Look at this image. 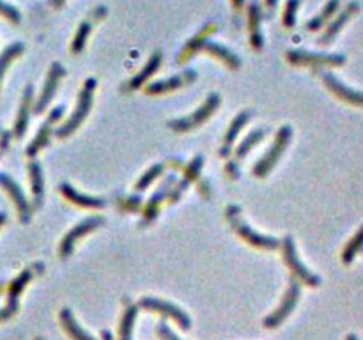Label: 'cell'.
Returning <instances> with one entry per match:
<instances>
[{"label":"cell","mask_w":363,"mask_h":340,"mask_svg":"<svg viewBox=\"0 0 363 340\" xmlns=\"http://www.w3.org/2000/svg\"><path fill=\"white\" fill-rule=\"evenodd\" d=\"M96 89V78H87L85 83H83L82 91H80L78 96V103H76V108L73 112L71 118L66 121V125H62L61 128L57 129V136L64 139V136L71 135L76 128L83 122V119L87 118L89 110L92 106V94H94Z\"/></svg>","instance_id":"6da1fadb"},{"label":"cell","mask_w":363,"mask_h":340,"mask_svg":"<svg viewBox=\"0 0 363 340\" xmlns=\"http://www.w3.org/2000/svg\"><path fill=\"white\" fill-rule=\"evenodd\" d=\"M291 135H292L291 126H282V128L278 129L271 149H269V151L266 153V155L262 156L257 163H255L254 174L257 176V178H266V176L271 172V169L276 165V162L280 160L282 153H284L285 148H287L289 140H291Z\"/></svg>","instance_id":"7a4b0ae2"},{"label":"cell","mask_w":363,"mask_h":340,"mask_svg":"<svg viewBox=\"0 0 363 340\" xmlns=\"http://www.w3.org/2000/svg\"><path fill=\"white\" fill-rule=\"evenodd\" d=\"M227 218L229 222H231L236 234L241 236L248 245H254L257 246V248H266V250H275L280 246V241H278V239L257 234V232L252 231L246 223H243V220L239 218V208H236V206H231V208L227 209Z\"/></svg>","instance_id":"3957f363"},{"label":"cell","mask_w":363,"mask_h":340,"mask_svg":"<svg viewBox=\"0 0 363 340\" xmlns=\"http://www.w3.org/2000/svg\"><path fill=\"white\" fill-rule=\"evenodd\" d=\"M282 253H284L285 264H287V268L291 269V273L294 278L301 280L303 283H306V285H312V288H315V285L321 283V278H319L318 275H314V273L308 271L306 266L298 259L294 241H292L291 236L284 238V241H282Z\"/></svg>","instance_id":"277c9868"},{"label":"cell","mask_w":363,"mask_h":340,"mask_svg":"<svg viewBox=\"0 0 363 340\" xmlns=\"http://www.w3.org/2000/svg\"><path fill=\"white\" fill-rule=\"evenodd\" d=\"M218 105H220V96L209 94L204 105H202L197 112H193L192 115H188V118L185 119H176V121H171V125L169 126H171L172 129H176V132H188V129L197 128V126H201L202 122L208 121V119L211 118L213 112L218 108Z\"/></svg>","instance_id":"5b68a950"},{"label":"cell","mask_w":363,"mask_h":340,"mask_svg":"<svg viewBox=\"0 0 363 340\" xmlns=\"http://www.w3.org/2000/svg\"><path fill=\"white\" fill-rule=\"evenodd\" d=\"M287 61L294 66H344L346 57L337 53H312L303 50L287 52Z\"/></svg>","instance_id":"8992f818"},{"label":"cell","mask_w":363,"mask_h":340,"mask_svg":"<svg viewBox=\"0 0 363 340\" xmlns=\"http://www.w3.org/2000/svg\"><path fill=\"white\" fill-rule=\"evenodd\" d=\"M298 299H299V283L296 282V280H292L287 292H285L284 299H282V303L278 305V309H276L271 316H268V318L262 321V325H264L266 328H276V326H280V323H284L285 319H287V316L294 310V306L298 305Z\"/></svg>","instance_id":"52a82bcc"},{"label":"cell","mask_w":363,"mask_h":340,"mask_svg":"<svg viewBox=\"0 0 363 340\" xmlns=\"http://www.w3.org/2000/svg\"><path fill=\"white\" fill-rule=\"evenodd\" d=\"M141 306H144V309L148 310H152V312H158V314L162 316H166V318L174 319L183 330H190V326H192V321H190V318L183 312L181 309H178V306L172 305V303L163 302V299L159 298L145 296V298L141 299Z\"/></svg>","instance_id":"ba28073f"},{"label":"cell","mask_w":363,"mask_h":340,"mask_svg":"<svg viewBox=\"0 0 363 340\" xmlns=\"http://www.w3.org/2000/svg\"><path fill=\"white\" fill-rule=\"evenodd\" d=\"M101 223H103L101 216H91V218L83 220V222H80L78 225L73 227L71 231H69L68 234L64 236V239H62V243H61V255H62V257H69V255H71V252H73V246H75V243L78 241L82 236L89 234V232H92L94 229H98Z\"/></svg>","instance_id":"9c48e42d"},{"label":"cell","mask_w":363,"mask_h":340,"mask_svg":"<svg viewBox=\"0 0 363 340\" xmlns=\"http://www.w3.org/2000/svg\"><path fill=\"white\" fill-rule=\"evenodd\" d=\"M62 76H64V68H62L59 62L52 64V68H50V73H48V78H46L45 89H43V94L39 96V101L36 103V112L38 113L45 112V108L50 105V101H52L55 92H57L59 82H61Z\"/></svg>","instance_id":"30bf717a"},{"label":"cell","mask_w":363,"mask_h":340,"mask_svg":"<svg viewBox=\"0 0 363 340\" xmlns=\"http://www.w3.org/2000/svg\"><path fill=\"white\" fill-rule=\"evenodd\" d=\"M358 11H360V4H358V2H349V4L346 6L344 11H342L341 15L337 16V18L333 20L332 23H329L328 29H326V31H325V34H322L321 38H319V45L328 46L329 43L333 41V39L337 38L339 32L342 31V27H344L346 23H348L349 20H351L353 16H355Z\"/></svg>","instance_id":"8fae6325"},{"label":"cell","mask_w":363,"mask_h":340,"mask_svg":"<svg viewBox=\"0 0 363 340\" xmlns=\"http://www.w3.org/2000/svg\"><path fill=\"white\" fill-rule=\"evenodd\" d=\"M0 186L9 193V197L13 199L15 206L18 208L20 220H22V222H29V220H31V208H29V202H27L22 188H20L8 174H0Z\"/></svg>","instance_id":"7c38bea8"},{"label":"cell","mask_w":363,"mask_h":340,"mask_svg":"<svg viewBox=\"0 0 363 340\" xmlns=\"http://www.w3.org/2000/svg\"><path fill=\"white\" fill-rule=\"evenodd\" d=\"M322 80H325L326 87H328L333 94L337 96L339 99H342V101L346 103H351V105L363 106V92L353 91V89L346 87L341 80H337L333 75H329V73H325V75H322Z\"/></svg>","instance_id":"4fadbf2b"},{"label":"cell","mask_w":363,"mask_h":340,"mask_svg":"<svg viewBox=\"0 0 363 340\" xmlns=\"http://www.w3.org/2000/svg\"><path fill=\"white\" fill-rule=\"evenodd\" d=\"M62 112H64V106H57V108L53 110L52 115L48 118V121L41 126V129H39V133L36 135V139L32 140V144L27 148V155L36 156L43 148H45L46 144H48L50 136H52V128H50V125L55 121H59V119L62 118Z\"/></svg>","instance_id":"5bb4252c"},{"label":"cell","mask_w":363,"mask_h":340,"mask_svg":"<svg viewBox=\"0 0 363 340\" xmlns=\"http://www.w3.org/2000/svg\"><path fill=\"white\" fill-rule=\"evenodd\" d=\"M32 273L29 271V269H25L23 273H20L18 276H16L15 280L11 282V285H9L8 289V305L4 306L6 310H8L9 314L13 316L18 312V299H20V295H22V291L25 289V285L29 283V280H31Z\"/></svg>","instance_id":"9a60e30c"},{"label":"cell","mask_w":363,"mask_h":340,"mask_svg":"<svg viewBox=\"0 0 363 340\" xmlns=\"http://www.w3.org/2000/svg\"><path fill=\"white\" fill-rule=\"evenodd\" d=\"M193 78H197V75H195L192 69H186L185 75H178V76H172V78L169 80H162V82L151 83V85L145 89V92H148V94H163V92H171L174 91V89L181 87L186 80H193Z\"/></svg>","instance_id":"2e32d148"},{"label":"cell","mask_w":363,"mask_h":340,"mask_svg":"<svg viewBox=\"0 0 363 340\" xmlns=\"http://www.w3.org/2000/svg\"><path fill=\"white\" fill-rule=\"evenodd\" d=\"M61 193L71 201L73 204L76 206H82V208H103L105 206V201L103 199H98V197H89V195H83V193L76 192L69 183H62L61 185Z\"/></svg>","instance_id":"e0dca14e"},{"label":"cell","mask_w":363,"mask_h":340,"mask_svg":"<svg viewBox=\"0 0 363 340\" xmlns=\"http://www.w3.org/2000/svg\"><path fill=\"white\" fill-rule=\"evenodd\" d=\"M261 9L257 2L248 8V23H250V45L255 50H262V36H261Z\"/></svg>","instance_id":"ac0fdd59"},{"label":"cell","mask_w":363,"mask_h":340,"mask_svg":"<svg viewBox=\"0 0 363 340\" xmlns=\"http://www.w3.org/2000/svg\"><path fill=\"white\" fill-rule=\"evenodd\" d=\"M202 50H206L209 55L216 57V59H220L222 62H225V64H227L231 69H238L239 66H241V61H239L238 57H236L229 48L218 45V43L206 41L204 46H202Z\"/></svg>","instance_id":"d6986e66"},{"label":"cell","mask_w":363,"mask_h":340,"mask_svg":"<svg viewBox=\"0 0 363 340\" xmlns=\"http://www.w3.org/2000/svg\"><path fill=\"white\" fill-rule=\"evenodd\" d=\"M159 64H162V53H159V52L152 53L151 59L148 61V64L142 68V71L138 73V75H136L135 78L131 80V82H129V89H131V91H135V89L142 87V85H144V83L148 82V80L151 78V76L155 75L156 71H158Z\"/></svg>","instance_id":"ffe728a7"},{"label":"cell","mask_w":363,"mask_h":340,"mask_svg":"<svg viewBox=\"0 0 363 340\" xmlns=\"http://www.w3.org/2000/svg\"><path fill=\"white\" fill-rule=\"evenodd\" d=\"M31 103H32V87H27L25 94H23L22 106H20L18 119H16L15 125V135L23 136L27 132V126H29V115H31Z\"/></svg>","instance_id":"44dd1931"},{"label":"cell","mask_w":363,"mask_h":340,"mask_svg":"<svg viewBox=\"0 0 363 340\" xmlns=\"http://www.w3.org/2000/svg\"><path fill=\"white\" fill-rule=\"evenodd\" d=\"M211 32H215V25H213V23H211V25H206L204 29H202V31L199 32L197 36H195V38L190 39L188 45H186L185 50H183V53H179V59H178L179 64H181V62H185V61H188L190 55H193L195 52L202 50L204 43L208 41V39H206V36L211 34Z\"/></svg>","instance_id":"7402d4cb"},{"label":"cell","mask_w":363,"mask_h":340,"mask_svg":"<svg viewBox=\"0 0 363 340\" xmlns=\"http://www.w3.org/2000/svg\"><path fill=\"white\" fill-rule=\"evenodd\" d=\"M248 119H250V112H241V113H238V115H236L234 121H232V125H231V128H229L227 135H225V140H223V142H225V148H222L220 155H222V156L229 155V151H231V146L234 144V140L238 139L239 132H241L243 126L248 122Z\"/></svg>","instance_id":"603a6c76"},{"label":"cell","mask_w":363,"mask_h":340,"mask_svg":"<svg viewBox=\"0 0 363 340\" xmlns=\"http://www.w3.org/2000/svg\"><path fill=\"white\" fill-rule=\"evenodd\" d=\"M61 323H62V328L64 332L71 337L73 340H94L91 335L83 332L78 325H76L75 318H73L71 310L69 309H62L61 310Z\"/></svg>","instance_id":"cb8c5ba5"},{"label":"cell","mask_w":363,"mask_h":340,"mask_svg":"<svg viewBox=\"0 0 363 340\" xmlns=\"http://www.w3.org/2000/svg\"><path fill=\"white\" fill-rule=\"evenodd\" d=\"M29 176H31L32 183V193H34L36 206L43 202V193H45V183H43V172L41 165L38 162L29 163Z\"/></svg>","instance_id":"d4e9b609"},{"label":"cell","mask_w":363,"mask_h":340,"mask_svg":"<svg viewBox=\"0 0 363 340\" xmlns=\"http://www.w3.org/2000/svg\"><path fill=\"white\" fill-rule=\"evenodd\" d=\"M339 6H341V0H328V4L325 6V9H322L315 18H312L311 22L306 23V29H308V31H319V29H322V25L337 13Z\"/></svg>","instance_id":"484cf974"},{"label":"cell","mask_w":363,"mask_h":340,"mask_svg":"<svg viewBox=\"0 0 363 340\" xmlns=\"http://www.w3.org/2000/svg\"><path fill=\"white\" fill-rule=\"evenodd\" d=\"M135 318H136V306L135 305L126 306L124 314H122V319H121V326H119V340H131Z\"/></svg>","instance_id":"4316f807"},{"label":"cell","mask_w":363,"mask_h":340,"mask_svg":"<svg viewBox=\"0 0 363 340\" xmlns=\"http://www.w3.org/2000/svg\"><path fill=\"white\" fill-rule=\"evenodd\" d=\"M264 135H266V129L264 128L255 129V132L250 133V135L246 136L245 140H243L241 144L238 146V149H236V156H238V158H245V156L248 155L250 149H254L255 146H257L259 142H261V140L264 139Z\"/></svg>","instance_id":"83f0119b"},{"label":"cell","mask_w":363,"mask_h":340,"mask_svg":"<svg viewBox=\"0 0 363 340\" xmlns=\"http://www.w3.org/2000/svg\"><path fill=\"white\" fill-rule=\"evenodd\" d=\"M22 52H23L22 43H13L11 46H8V48L2 52V55H0V82H2V76H4L8 66L15 61L16 57L22 55Z\"/></svg>","instance_id":"f1b7e54d"},{"label":"cell","mask_w":363,"mask_h":340,"mask_svg":"<svg viewBox=\"0 0 363 340\" xmlns=\"http://www.w3.org/2000/svg\"><path fill=\"white\" fill-rule=\"evenodd\" d=\"M362 248H363V227L356 232L355 238H353L351 241L348 243V246L344 248V253H342V261H344V264H349V262L356 257V253H358Z\"/></svg>","instance_id":"f546056e"},{"label":"cell","mask_w":363,"mask_h":340,"mask_svg":"<svg viewBox=\"0 0 363 340\" xmlns=\"http://www.w3.org/2000/svg\"><path fill=\"white\" fill-rule=\"evenodd\" d=\"M91 32V25L87 22H83L82 25L78 27V32H76L75 39H73V53H80L83 48H85V41H87V36Z\"/></svg>","instance_id":"4dcf8cb0"},{"label":"cell","mask_w":363,"mask_h":340,"mask_svg":"<svg viewBox=\"0 0 363 340\" xmlns=\"http://www.w3.org/2000/svg\"><path fill=\"white\" fill-rule=\"evenodd\" d=\"M162 170H163V167H162V165H155V167H151V169H149L148 172H145V174L142 176L141 181L136 183V190H138V192H142V190L148 188V186L151 185V183L155 181V179L158 178L159 174H162Z\"/></svg>","instance_id":"1f68e13d"},{"label":"cell","mask_w":363,"mask_h":340,"mask_svg":"<svg viewBox=\"0 0 363 340\" xmlns=\"http://www.w3.org/2000/svg\"><path fill=\"white\" fill-rule=\"evenodd\" d=\"M298 6L299 0H287V6H285L284 11V25L287 29L296 25V13H298Z\"/></svg>","instance_id":"d6a6232c"},{"label":"cell","mask_w":363,"mask_h":340,"mask_svg":"<svg viewBox=\"0 0 363 340\" xmlns=\"http://www.w3.org/2000/svg\"><path fill=\"white\" fill-rule=\"evenodd\" d=\"M171 181H174V179L169 178V181L165 183V186H162V188H159V192L156 193L155 197H152V201L149 202L148 211H145V216H148V220L155 218V216H156V208H158V204H159V202H162V197L165 195V190H169V183H171Z\"/></svg>","instance_id":"836d02e7"},{"label":"cell","mask_w":363,"mask_h":340,"mask_svg":"<svg viewBox=\"0 0 363 340\" xmlns=\"http://www.w3.org/2000/svg\"><path fill=\"white\" fill-rule=\"evenodd\" d=\"M0 15L8 18L11 23H20V13L18 9L13 8V6L6 4L4 0H0Z\"/></svg>","instance_id":"e575fe53"},{"label":"cell","mask_w":363,"mask_h":340,"mask_svg":"<svg viewBox=\"0 0 363 340\" xmlns=\"http://www.w3.org/2000/svg\"><path fill=\"white\" fill-rule=\"evenodd\" d=\"M201 167H202V158L201 156H197V158L192 162V165H190L188 172H186V181H190V179H193V178H197Z\"/></svg>","instance_id":"d590c367"},{"label":"cell","mask_w":363,"mask_h":340,"mask_svg":"<svg viewBox=\"0 0 363 340\" xmlns=\"http://www.w3.org/2000/svg\"><path fill=\"white\" fill-rule=\"evenodd\" d=\"M158 335L162 337V340H179L178 337L172 333V330L165 325V323H159L158 325Z\"/></svg>","instance_id":"8d00e7d4"},{"label":"cell","mask_w":363,"mask_h":340,"mask_svg":"<svg viewBox=\"0 0 363 340\" xmlns=\"http://www.w3.org/2000/svg\"><path fill=\"white\" fill-rule=\"evenodd\" d=\"M9 318H11V314H9L8 310L6 309L0 310V321H6V319H9Z\"/></svg>","instance_id":"74e56055"},{"label":"cell","mask_w":363,"mask_h":340,"mask_svg":"<svg viewBox=\"0 0 363 340\" xmlns=\"http://www.w3.org/2000/svg\"><path fill=\"white\" fill-rule=\"evenodd\" d=\"M243 4H245V0H232V6H234L236 9H241Z\"/></svg>","instance_id":"f35d334b"},{"label":"cell","mask_w":363,"mask_h":340,"mask_svg":"<svg viewBox=\"0 0 363 340\" xmlns=\"http://www.w3.org/2000/svg\"><path fill=\"white\" fill-rule=\"evenodd\" d=\"M66 0H52V6L53 8H62V4H64Z\"/></svg>","instance_id":"ab89813d"},{"label":"cell","mask_w":363,"mask_h":340,"mask_svg":"<svg viewBox=\"0 0 363 340\" xmlns=\"http://www.w3.org/2000/svg\"><path fill=\"white\" fill-rule=\"evenodd\" d=\"M276 6V0H266V8L273 9Z\"/></svg>","instance_id":"60d3db41"},{"label":"cell","mask_w":363,"mask_h":340,"mask_svg":"<svg viewBox=\"0 0 363 340\" xmlns=\"http://www.w3.org/2000/svg\"><path fill=\"white\" fill-rule=\"evenodd\" d=\"M6 220H8V216H6L4 213H0V227L4 225V223H6Z\"/></svg>","instance_id":"b9f144b4"},{"label":"cell","mask_w":363,"mask_h":340,"mask_svg":"<svg viewBox=\"0 0 363 340\" xmlns=\"http://www.w3.org/2000/svg\"><path fill=\"white\" fill-rule=\"evenodd\" d=\"M103 340H114V339H112L110 332H103Z\"/></svg>","instance_id":"7bdbcfd3"},{"label":"cell","mask_w":363,"mask_h":340,"mask_svg":"<svg viewBox=\"0 0 363 340\" xmlns=\"http://www.w3.org/2000/svg\"><path fill=\"white\" fill-rule=\"evenodd\" d=\"M346 340H358V339H356V335H353V333H351V335L346 337Z\"/></svg>","instance_id":"ee69618b"},{"label":"cell","mask_w":363,"mask_h":340,"mask_svg":"<svg viewBox=\"0 0 363 340\" xmlns=\"http://www.w3.org/2000/svg\"><path fill=\"white\" fill-rule=\"evenodd\" d=\"M4 291V283H0V292Z\"/></svg>","instance_id":"f6af8a7d"},{"label":"cell","mask_w":363,"mask_h":340,"mask_svg":"<svg viewBox=\"0 0 363 340\" xmlns=\"http://www.w3.org/2000/svg\"><path fill=\"white\" fill-rule=\"evenodd\" d=\"M36 340H43V339H36Z\"/></svg>","instance_id":"bcb514c9"}]
</instances>
